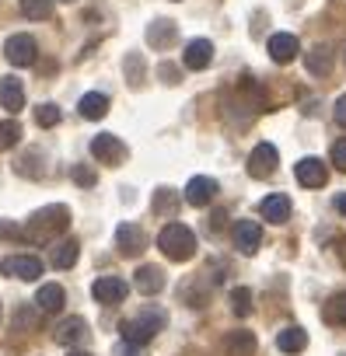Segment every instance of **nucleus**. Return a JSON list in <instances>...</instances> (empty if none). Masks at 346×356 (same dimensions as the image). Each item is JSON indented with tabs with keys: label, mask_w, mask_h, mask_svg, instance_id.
<instances>
[{
	"label": "nucleus",
	"mask_w": 346,
	"mask_h": 356,
	"mask_svg": "<svg viewBox=\"0 0 346 356\" xmlns=\"http://www.w3.org/2000/svg\"><path fill=\"white\" fill-rule=\"evenodd\" d=\"M70 227V210L63 207V203H56V207H42V210H36L32 217H29V224H25V234L32 238V241H53L60 231H67Z\"/></svg>",
	"instance_id": "obj_1"
},
{
	"label": "nucleus",
	"mask_w": 346,
	"mask_h": 356,
	"mask_svg": "<svg viewBox=\"0 0 346 356\" xmlns=\"http://www.w3.org/2000/svg\"><path fill=\"white\" fill-rule=\"evenodd\" d=\"M157 248L171 259V262H189L196 255V234L186 224H168L157 234Z\"/></svg>",
	"instance_id": "obj_2"
},
{
	"label": "nucleus",
	"mask_w": 346,
	"mask_h": 356,
	"mask_svg": "<svg viewBox=\"0 0 346 356\" xmlns=\"http://www.w3.org/2000/svg\"><path fill=\"white\" fill-rule=\"evenodd\" d=\"M157 328H164V314L161 311H140L136 318H126L123 325H119V335L126 339V342H133V346H143V342H150L154 335H157Z\"/></svg>",
	"instance_id": "obj_3"
},
{
	"label": "nucleus",
	"mask_w": 346,
	"mask_h": 356,
	"mask_svg": "<svg viewBox=\"0 0 346 356\" xmlns=\"http://www.w3.org/2000/svg\"><path fill=\"white\" fill-rule=\"evenodd\" d=\"M0 273H8L15 280H25V283H36L42 276V259L39 255H8L0 262Z\"/></svg>",
	"instance_id": "obj_4"
},
{
	"label": "nucleus",
	"mask_w": 346,
	"mask_h": 356,
	"mask_svg": "<svg viewBox=\"0 0 346 356\" xmlns=\"http://www.w3.org/2000/svg\"><path fill=\"white\" fill-rule=\"evenodd\" d=\"M4 56H8L15 67H32L36 56H39V46H36V39H32L29 32H18V35H11V39L4 42Z\"/></svg>",
	"instance_id": "obj_5"
},
{
	"label": "nucleus",
	"mask_w": 346,
	"mask_h": 356,
	"mask_svg": "<svg viewBox=\"0 0 346 356\" xmlns=\"http://www.w3.org/2000/svg\"><path fill=\"white\" fill-rule=\"evenodd\" d=\"M276 164H280V154H276L273 143H259V147L249 154V175H252V178H269V175L276 171Z\"/></svg>",
	"instance_id": "obj_6"
},
{
	"label": "nucleus",
	"mask_w": 346,
	"mask_h": 356,
	"mask_svg": "<svg viewBox=\"0 0 346 356\" xmlns=\"http://www.w3.org/2000/svg\"><path fill=\"white\" fill-rule=\"evenodd\" d=\"M91 154H95L98 161H105V164H123V161H126V147H123V140L112 136V133H98V136L91 140Z\"/></svg>",
	"instance_id": "obj_7"
},
{
	"label": "nucleus",
	"mask_w": 346,
	"mask_h": 356,
	"mask_svg": "<svg viewBox=\"0 0 346 356\" xmlns=\"http://www.w3.org/2000/svg\"><path fill=\"white\" fill-rule=\"evenodd\" d=\"M91 293H95L98 304H123L126 293H129V286H126L119 276H102V280H95Z\"/></svg>",
	"instance_id": "obj_8"
},
{
	"label": "nucleus",
	"mask_w": 346,
	"mask_h": 356,
	"mask_svg": "<svg viewBox=\"0 0 346 356\" xmlns=\"http://www.w3.org/2000/svg\"><path fill=\"white\" fill-rule=\"evenodd\" d=\"M294 175H297V182H301L304 189H322V186H325V178H329V171H325V164H322L318 157H304V161H297Z\"/></svg>",
	"instance_id": "obj_9"
},
{
	"label": "nucleus",
	"mask_w": 346,
	"mask_h": 356,
	"mask_svg": "<svg viewBox=\"0 0 346 356\" xmlns=\"http://www.w3.org/2000/svg\"><path fill=\"white\" fill-rule=\"evenodd\" d=\"M210 60H214V42H210V39H193V42H186L182 63H186L189 70H203V67H210Z\"/></svg>",
	"instance_id": "obj_10"
},
{
	"label": "nucleus",
	"mask_w": 346,
	"mask_h": 356,
	"mask_svg": "<svg viewBox=\"0 0 346 356\" xmlns=\"http://www.w3.org/2000/svg\"><path fill=\"white\" fill-rule=\"evenodd\" d=\"M235 245H238V252L255 255L259 245H262V227H259L255 220H238V224H235Z\"/></svg>",
	"instance_id": "obj_11"
},
{
	"label": "nucleus",
	"mask_w": 346,
	"mask_h": 356,
	"mask_svg": "<svg viewBox=\"0 0 346 356\" xmlns=\"http://www.w3.org/2000/svg\"><path fill=\"white\" fill-rule=\"evenodd\" d=\"M214 196H217V182H214L210 175H196V178H189V186H186V203H193V207H207Z\"/></svg>",
	"instance_id": "obj_12"
},
{
	"label": "nucleus",
	"mask_w": 346,
	"mask_h": 356,
	"mask_svg": "<svg viewBox=\"0 0 346 356\" xmlns=\"http://www.w3.org/2000/svg\"><path fill=\"white\" fill-rule=\"evenodd\" d=\"M297 53H301L297 35H290V32H276V35L269 39V60H273V63H290Z\"/></svg>",
	"instance_id": "obj_13"
},
{
	"label": "nucleus",
	"mask_w": 346,
	"mask_h": 356,
	"mask_svg": "<svg viewBox=\"0 0 346 356\" xmlns=\"http://www.w3.org/2000/svg\"><path fill=\"white\" fill-rule=\"evenodd\" d=\"M116 245H119V252L126 255V259H133V255H140L147 245H143V231L136 227V224H119L116 227Z\"/></svg>",
	"instance_id": "obj_14"
},
{
	"label": "nucleus",
	"mask_w": 346,
	"mask_h": 356,
	"mask_svg": "<svg viewBox=\"0 0 346 356\" xmlns=\"http://www.w3.org/2000/svg\"><path fill=\"white\" fill-rule=\"evenodd\" d=\"M133 286H136L143 297H154V293L164 290V273H161L157 266H140V269L133 273Z\"/></svg>",
	"instance_id": "obj_15"
},
{
	"label": "nucleus",
	"mask_w": 346,
	"mask_h": 356,
	"mask_svg": "<svg viewBox=\"0 0 346 356\" xmlns=\"http://www.w3.org/2000/svg\"><path fill=\"white\" fill-rule=\"evenodd\" d=\"M0 105H4L8 112H22V108H25L22 77H0Z\"/></svg>",
	"instance_id": "obj_16"
},
{
	"label": "nucleus",
	"mask_w": 346,
	"mask_h": 356,
	"mask_svg": "<svg viewBox=\"0 0 346 356\" xmlns=\"http://www.w3.org/2000/svg\"><path fill=\"white\" fill-rule=\"evenodd\" d=\"M36 304H39V311L56 314V311H63V304H67V290H63L60 283H42L39 293H36Z\"/></svg>",
	"instance_id": "obj_17"
},
{
	"label": "nucleus",
	"mask_w": 346,
	"mask_h": 356,
	"mask_svg": "<svg viewBox=\"0 0 346 356\" xmlns=\"http://www.w3.org/2000/svg\"><path fill=\"white\" fill-rule=\"evenodd\" d=\"M84 339H88V321L84 318H63L56 325V342L60 346H77Z\"/></svg>",
	"instance_id": "obj_18"
},
{
	"label": "nucleus",
	"mask_w": 346,
	"mask_h": 356,
	"mask_svg": "<svg viewBox=\"0 0 346 356\" xmlns=\"http://www.w3.org/2000/svg\"><path fill=\"white\" fill-rule=\"evenodd\" d=\"M224 353L228 356H252L255 353V335L249 328H235L224 335Z\"/></svg>",
	"instance_id": "obj_19"
},
{
	"label": "nucleus",
	"mask_w": 346,
	"mask_h": 356,
	"mask_svg": "<svg viewBox=\"0 0 346 356\" xmlns=\"http://www.w3.org/2000/svg\"><path fill=\"white\" fill-rule=\"evenodd\" d=\"M259 213H262L269 224H287V220H290V200H287L283 193L266 196V200H262V207H259Z\"/></svg>",
	"instance_id": "obj_20"
},
{
	"label": "nucleus",
	"mask_w": 346,
	"mask_h": 356,
	"mask_svg": "<svg viewBox=\"0 0 346 356\" xmlns=\"http://www.w3.org/2000/svg\"><path fill=\"white\" fill-rule=\"evenodd\" d=\"M276 346H280V353H301L304 346H308V332L301 328V325H287V328H280V335H276Z\"/></svg>",
	"instance_id": "obj_21"
},
{
	"label": "nucleus",
	"mask_w": 346,
	"mask_h": 356,
	"mask_svg": "<svg viewBox=\"0 0 346 356\" xmlns=\"http://www.w3.org/2000/svg\"><path fill=\"white\" fill-rule=\"evenodd\" d=\"M77 112H81V119H102V115L109 112V98H105L102 91H88V95L77 102Z\"/></svg>",
	"instance_id": "obj_22"
},
{
	"label": "nucleus",
	"mask_w": 346,
	"mask_h": 356,
	"mask_svg": "<svg viewBox=\"0 0 346 356\" xmlns=\"http://www.w3.org/2000/svg\"><path fill=\"white\" fill-rule=\"evenodd\" d=\"M77 255H81V245H77L74 238H67V241L53 245V252H49V262H53L56 269H70V266L77 262Z\"/></svg>",
	"instance_id": "obj_23"
},
{
	"label": "nucleus",
	"mask_w": 346,
	"mask_h": 356,
	"mask_svg": "<svg viewBox=\"0 0 346 356\" xmlns=\"http://www.w3.org/2000/svg\"><path fill=\"white\" fill-rule=\"evenodd\" d=\"M175 35H179L175 22H150V29H147V42L154 49H164L168 42H175Z\"/></svg>",
	"instance_id": "obj_24"
},
{
	"label": "nucleus",
	"mask_w": 346,
	"mask_h": 356,
	"mask_svg": "<svg viewBox=\"0 0 346 356\" xmlns=\"http://www.w3.org/2000/svg\"><path fill=\"white\" fill-rule=\"evenodd\" d=\"M322 318H325L329 325H336V328H346V290H343V293H332V297L325 300Z\"/></svg>",
	"instance_id": "obj_25"
},
{
	"label": "nucleus",
	"mask_w": 346,
	"mask_h": 356,
	"mask_svg": "<svg viewBox=\"0 0 346 356\" xmlns=\"http://www.w3.org/2000/svg\"><path fill=\"white\" fill-rule=\"evenodd\" d=\"M308 74H315V77H325L329 70H332V49L329 46H315V49H308Z\"/></svg>",
	"instance_id": "obj_26"
},
{
	"label": "nucleus",
	"mask_w": 346,
	"mask_h": 356,
	"mask_svg": "<svg viewBox=\"0 0 346 356\" xmlns=\"http://www.w3.org/2000/svg\"><path fill=\"white\" fill-rule=\"evenodd\" d=\"M53 11V0H22V15L29 22H46Z\"/></svg>",
	"instance_id": "obj_27"
},
{
	"label": "nucleus",
	"mask_w": 346,
	"mask_h": 356,
	"mask_svg": "<svg viewBox=\"0 0 346 356\" xmlns=\"http://www.w3.org/2000/svg\"><path fill=\"white\" fill-rule=\"evenodd\" d=\"M231 311H235L238 318H245V314L252 311V290H249V286H235V290H231Z\"/></svg>",
	"instance_id": "obj_28"
},
{
	"label": "nucleus",
	"mask_w": 346,
	"mask_h": 356,
	"mask_svg": "<svg viewBox=\"0 0 346 356\" xmlns=\"http://www.w3.org/2000/svg\"><path fill=\"white\" fill-rule=\"evenodd\" d=\"M36 122H39V126H56V122H60V105H53V102L36 105Z\"/></svg>",
	"instance_id": "obj_29"
},
{
	"label": "nucleus",
	"mask_w": 346,
	"mask_h": 356,
	"mask_svg": "<svg viewBox=\"0 0 346 356\" xmlns=\"http://www.w3.org/2000/svg\"><path fill=\"white\" fill-rule=\"evenodd\" d=\"M22 140V126L11 119V122H0V150H8Z\"/></svg>",
	"instance_id": "obj_30"
},
{
	"label": "nucleus",
	"mask_w": 346,
	"mask_h": 356,
	"mask_svg": "<svg viewBox=\"0 0 346 356\" xmlns=\"http://www.w3.org/2000/svg\"><path fill=\"white\" fill-rule=\"evenodd\" d=\"M140 74H143V60H140V53H129L126 56V81H129V88L140 84Z\"/></svg>",
	"instance_id": "obj_31"
},
{
	"label": "nucleus",
	"mask_w": 346,
	"mask_h": 356,
	"mask_svg": "<svg viewBox=\"0 0 346 356\" xmlns=\"http://www.w3.org/2000/svg\"><path fill=\"white\" fill-rule=\"evenodd\" d=\"M154 210H157V213H164V210L171 213V210H175V196H171L168 189H157V193H154Z\"/></svg>",
	"instance_id": "obj_32"
},
{
	"label": "nucleus",
	"mask_w": 346,
	"mask_h": 356,
	"mask_svg": "<svg viewBox=\"0 0 346 356\" xmlns=\"http://www.w3.org/2000/svg\"><path fill=\"white\" fill-rule=\"evenodd\" d=\"M74 182H77V186H95V182H98V175H95L91 168L77 164V168H74Z\"/></svg>",
	"instance_id": "obj_33"
},
{
	"label": "nucleus",
	"mask_w": 346,
	"mask_h": 356,
	"mask_svg": "<svg viewBox=\"0 0 346 356\" xmlns=\"http://www.w3.org/2000/svg\"><path fill=\"white\" fill-rule=\"evenodd\" d=\"M332 164H336L339 171H346V140H336V143H332Z\"/></svg>",
	"instance_id": "obj_34"
},
{
	"label": "nucleus",
	"mask_w": 346,
	"mask_h": 356,
	"mask_svg": "<svg viewBox=\"0 0 346 356\" xmlns=\"http://www.w3.org/2000/svg\"><path fill=\"white\" fill-rule=\"evenodd\" d=\"M157 74H161V81H164V84H179V81H182V77H179V70L171 67V63H161V67H157Z\"/></svg>",
	"instance_id": "obj_35"
},
{
	"label": "nucleus",
	"mask_w": 346,
	"mask_h": 356,
	"mask_svg": "<svg viewBox=\"0 0 346 356\" xmlns=\"http://www.w3.org/2000/svg\"><path fill=\"white\" fill-rule=\"evenodd\" d=\"M332 112H336V122H339V126H346V95H339V102H336V108H332Z\"/></svg>",
	"instance_id": "obj_36"
},
{
	"label": "nucleus",
	"mask_w": 346,
	"mask_h": 356,
	"mask_svg": "<svg viewBox=\"0 0 346 356\" xmlns=\"http://www.w3.org/2000/svg\"><path fill=\"white\" fill-rule=\"evenodd\" d=\"M336 210L346 217V193H343V196H336Z\"/></svg>",
	"instance_id": "obj_37"
},
{
	"label": "nucleus",
	"mask_w": 346,
	"mask_h": 356,
	"mask_svg": "<svg viewBox=\"0 0 346 356\" xmlns=\"http://www.w3.org/2000/svg\"><path fill=\"white\" fill-rule=\"evenodd\" d=\"M67 356H91V353H84V349H70Z\"/></svg>",
	"instance_id": "obj_38"
},
{
	"label": "nucleus",
	"mask_w": 346,
	"mask_h": 356,
	"mask_svg": "<svg viewBox=\"0 0 346 356\" xmlns=\"http://www.w3.org/2000/svg\"><path fill=\"white\" fill-rule=\"evenodd\" d=\"M343 266H346V245H343Z\"/></svg>",
	"instance_id": "obj_39"
},
{
	"label": "nucleus",
	"mask_w": 346,
	"mask_h": 356,
	"mask_svg": "<svg viewBox=\"0 0 346 356\" xmlns=\"http://www.w3.org/2000/svg\"><path fill=\"white\" fill-rule=\"evenodd\" d=\"M60 4H74V0H60Z\"/></svg>",
	"instance_id": "obj_40"
}]
</instances>
